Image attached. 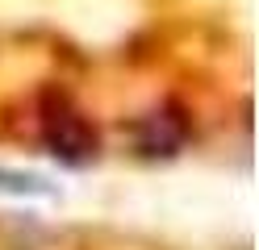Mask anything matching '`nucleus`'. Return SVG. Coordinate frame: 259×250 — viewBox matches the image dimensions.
<instances>
[{
	"mask_svg": "<svg viewBox=\"0 0 259 250\" xmlns=\"http://www.w3.org/2000/svg\"><path fill=\"white\" fill-rule=\"evenodd\" d=\"M42 142L51 146V155L71 163V167H84L96 159V150H101V138H96V129L84 113L63 92H46L42 96Z\"/></svg>",
	"mask_w": 259,
	"mask_h": 250,
	"instance_id": "obj_1",
	"label": "nucleus"
}]
</instances>
